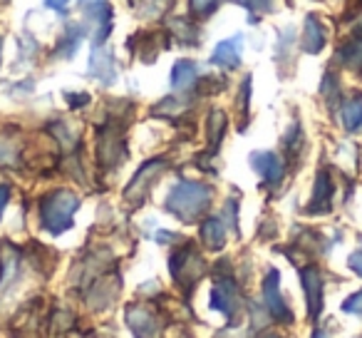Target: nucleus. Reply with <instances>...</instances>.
Returning a JSON list of instances; mask_svg holds the SVG:
<instances>
[{
	"mask_svg": "<svg viewBox=\"0 0 362 338\" xmlns=\"http://www.w3.org/2000/svg\"><path fill=\"white\" fill-rule=\"evenodd\" d=\"M0 291L8 286V283L16 278V274H18V254H16V249H11L8 247L6 249V254L0 257Z\"/></svg>",
	"mask_w": 362,
	"mask_h": 338,
	"instance_id": "18",
	"label": "nucleus"
},
{
	"mask_svg": "<svg viewBox=\"0 0 362 338\" xmlns=\"http://www.w3.org/2000/svg\"><path fill=\"white\" fill-rule=\"evenodd\" d=\"M197 75H199L197 62L179 60L171 67V85H174L176 90H187V87H192V82L197 80Z\"/></svg>",
	"mask_w": 362,
	"mask_h": 338,
	"instance_id": "16",
	"label": "nucleus"
},
{
	"mask_svg": "<svg viewBox=\"0 0 362 338\" xmlns=\"http://www.w3.org/2000/svg\"><path fill=\"white\" fill-rule=\"evenodd\" d=\"M268 338H278V336H268Z\"/></svg>",
	"mask_w": 362,
	"mask_h": 338,
	"instance_id": "29",
	"label": "nucleus"
},
{
	"mask_svg": "<svg viewBox=\"0 0 362 338\" xmlns=\"http://www.w3.org/2000/svg\"><path fill=\"white\" fill-rule=\"evenodd\" d=\"M340 60L347 70L362 75V33L357 38H352V40H347L345 45L340 47Z\"/></svg>",
	"mask_w": 362,
	"mask_h": 338,
	"instance_id": "15",
	"label": "nucleus"
},
{
	"mask_svg": "<svg viewBox=\"0 0 362 338\" xmlns=\"http://www.w3.org/2000/svg\"><path fill=\"white\" fill-rule=\"evenodd\" d=\"M127 323H129V328L134 331L136 338H159V326H156V318L151 311L132 306L127 311Z\"/></svg>",
	"mask_w": 362,
	"mask_h": 338,
	"instance_id": "10",
	"label": "nucleus"
},
{
	"mask_svg": "<svg viewBox=\"0 0 362 338\" xmlns=\"http://www.w3.org/2000/svg\"><path fill=\"white\" fill-rule=\"evenodd\" d=\"M342 311L352 313V316H362V291L352 293L347 301H342Z\"/></svg>",
	"mask_w": 362,
	"mask_h": 338,
	"instance_id": "22",
	"label": "nucleus"
},
{
	"mask_svg": "<svg viewBox=\"0 0 362 338\" xmlns=\"http://www.w3.org/2000/svg\"><path fill=\"white\" fill-rule=\"evenodd\" d=\"M90 75L97 77L102 85H112V82H115L117 67H115V62H112L110 52L95 47V52H92V60H90Z\"/></svg>",
	"mask_w": 362,
	"mask_h": 338,
	"instance_id": "13",
	"label": "nucleus"
},
{
	"mask_svg": "<svg viewBox=\"0 0 362 338\" xmlns=\"http://www.w3.org/2000/svg\"><path fill=\"white\" fill-rule=\"evenodd\" d=\"M164 167H166L164 159H151V162H146V164L141 167L139 172L134 174L132 184L127 187L124 197L129 199V202L141 204V199H144L146 192H149L151 182H154V179H159V174H161V169H164Z\"/></svg>",
	"mask_w": 362,
	"mask_h": 338,
	"instance_id": "5",
	"label": "nucleus"
},
{
	"mask_svg": "<svg viewBox=\"0 0 362 338\" xmlns=\"http://www.w3.org/2000/svg\"><path fill=\"white\" fill-rule=\"evenodd\" d=\"M67 100H70V105H72V107H82L87 100H90V97H87V95H80V97H75V95H67Z\"/></svg>",
	"mask_w": 362,
	"mask_h": 338,
	"instance_id": "26",
	"label": "nucleus"
},
{
	"mask_svg": "<svg viewBox=\"0 0 362 338\" xmlns=\"http://www.w3.org/2000/svg\"><path fill=\"white\" fill-rule=\"evenodd\" d=\"M45 3H47V8H55V11H65L70 0H45Z\"/></svg>",
	"mask_w": 362,
	"mask_h": 338,
	"instance_id": "25",
	"label": "nucleus"
},
{
	"mask_svg": "<svg viewBox=\"0 0 362 338\" xmlns=\"http://www.w3.org/2000/svg\"><path fill=\"white\" fill-rule=\"evenodd\" d=\"M174 33H176V40L181 43V45H194L197 43V28L189 26L187 21H174Z\"/></svg>",
	"mask_w": 362,
	"mask_h": 338,
	"instance_id": "19",
	"label": "nucleus"
},
{
	"mask_svg": "<svg viewBox=\"0 0 362 338\" xmlns=\"http://www.w3.org/2000/svg\"><path fill=\"white\" fill-rule=\"evenodd\" d=\"M202 239L209 249H214V252H216V249H223V244H226V229H223L221 219H216V217L206 219L202 227Z\"/></svg>",
	"mask_w": 362,
	"mask_h": 338,
	"instance_id": "17",
	"label": "nucleus"
},
{
	"mask_svg": "<svg viewBox=\"0 0 362 338\" xmlns=\"http://www.w3.org/2000/svg\"><path fill=\"white\" fill-rule=\"evenodd\" d=\"M211 197H214V192H211V187H206V184L179 182L174 189H171L169 197H166V209H169L174 217H179L181 222L192 224L209 209Z\"/></svg>",
	"mask_w": 362,
	"mask_h": 338,
	"instance_id": "1",
	"label": "nucleus"
},
{
	"mask_svg": "<svg viewBox=\"0 0 362 338\" xmlns=\"http://www.w3.org/2000/svg\"><path fill=\"white\" fill-rule=\"evenodd\" d=\"M340 122L345 132H360L362 130V95L355 92L347 100H342L340 107Z\"/></svg>",
	"mask_w": 362,
	"mask_h": 338,
	"instance_id": "14",
	"label": "nucleus"
},
{
	"mask_svg": "<svg viewBox=\"0 0 362 338\" xmlns=\"http://www.w3.org/2000/svg\"><path fill=\"white\" fill-rule=\"evenodd\" d=\"M251 167L261 174V179L271 187L281 184L283 174H286V167H283L281 157L273 154V152H253L251 154Z\"/></svg>",
	"mask_w": 362,
	"mask_h": 338,
	"instance_id": "6",
	"label": "nucleus"
},
{
	"mask_svg": "<svg viewBox=\"0 0 362 338\" xmlns=\"http://www.w3.org/2000/svg\"><path fill=\"white\" fill-rule=\"evenodd\" d=\"M0 50H3V40H0Z\"/></svg>",
	"mask_w": 362,
	"mask_h": 338,
	"instance_id": "28",
	"label": "nucleus"
},
{
	"mask_svg": "<svg viewBox=\"0 0 362 338\" xmlns=\"http://www.w3.org/2000/svg\"><path fill=\"white\" fill-rule=\"evenodd\" d=\"M313 338H330V336H327L325 331H315V336H313Z\"/></svg>",
	"mask_w": 362,
	"mask_h": 338,
	"instance_id": "27",
	"label": "nucleus"
},
{
	"mask_svg": "<svg viewBox=\"0 0 362 338\" xmlns=\"http://www.w3.org/2000/svg\"><path fill=\"white\" fill-rule=\"evenodd\" d=\"M300 281H303V288H305L308 313H310V318L315 321L322 308V276L315 266H308L300 271Z\"/></svg>",
	"mask_w": 362,
	"mask_h": 338,
	"instance_id": "8",
	"label": "nucleus"
},
{
	"mask_svg": "<svg viewBox=\"0 0 362 338\" xmlns=\"http://www.w3.org/2000/svg\"><path fill=\"white\" fill-rule=\"evenodd\" d=\"M202 271H204V261L192 247L176 252L174 259H171V274H174V278L187 288V291H192L194 283H199Z\"/></svg>",
	"mask_w": 362,
	"mask_h": 338,
	"instance_id": "3",
	"label": "nucleus"
},
{
	"mask_svg": "<svg viewBox=\"0 0 362 338\" xmlns=\"http://www.w3.org/2000/svg\"><path fill=\"white\" fill-rule=\"evenodd\" d=\"M80 38H82V28H67V35L62 38V45H65V50L60 52V55L65 57H72V52L77 50V45H80Z\"/></svg>",
	"mask_w": 362,
	"mask_h": 338,
	"instance_id": "20",
	"label": "nucleus"
},
{
	"mask_svg": "<svg viewBox=\"0 0 362 338\" xmlns=\"http://www.w3.org/2000/svg\"><path fill=\"white\" fill-rule=\"evenodd\" d=\"M233 3L248 8L251 13H268L273 8V0H233Z\"/></svg>",
	"mask_w": 362,
	"mask_h": 338,
	"instance_id": "21",
	"label": "nucleus"
},
{
	"mask_svg": "<svg viewBox=\"0 0 362 338\" xmlns=\"http://www.w3.org/2000/svg\"><path fill=\"white\" fill-rule=\"evenodd\" d=\"M332 192H335V184H332L330 172L320 169L315 177V187H313V199L308 204V212L310 214H325L332 207Z\"/></svg>",
	"mask_w": 362,
	"mask_h": 338,
	"instance_id": "9",
	"label": "nucleus"
},
{
	"mask_svg": "<svg viewBox=\"0 0 362 338\" xmlns=\"http://www.w3.org/2000/svg\"><path fill=\"white\" fill-rule=\"evenodd\" d=\"M214 6H216V0H192L194 13H199V16H206V13H211Z\"/></svg>",
	"mask_w": 362,
	"mask_h": 338,
	"instance_id": "23",
	"label": "nucleus"
},
{
	"mask_svg": "<svg viewBox=\"0 0 362 338\" xmlns=\"http://www.w3.org/2000/svg\"><path fill=\"white\" fill-rule=\"evenodd\" d=\"M8 202H11V187H8V184H0V217L6 212Z\"/></svg>",
	"mask_w": 362,
	"mask_h": 338,
	"instance_id": "24",
	"label": "nucleus"
},
{
	"mask_svg": "<svg viewBox=\"0 0 362 338\" xmlns=\"http://www.w3.org/2000/svg\"><path fill=\"white\" fill-rule=\"evenodd\" d=\"M325 40H327L325 26L315 16H308L305 26H303V50L310 52V55H317L325 47Z\"/></svg>",
	"mask_w": 362,
	"mask_h": 338,
	"instance_id": "11",
	"label": "nucleus"
},
{
	"mask_svg": "<svg viewBox=\"0 0 362 338\" xmlns=\"http://www.w3.org/2000/svg\"><path fill=\"white\" fill-rule=\"evenodd\" d=\"M211 308L228 318H233V313L238 311V291L231 278H218L216 281L211 291Z\"/></svg>",
	"mask_w": 362,
	"mask_h": 338,
	"instance_id": "7",
	"label": "nucleus"
},
{
	"mask_svg": "<svg viewBox=\"0 0 362 338\" xmlns=\"http://www.w3.org/2000/svg\"><path fill=\"white\" fill-rule=\"evenodd\" d=\"M80 207V197L67 189L47 194L40 202V222L50 234H62L72 227V214Z\"/></svg>",
	"mask_w": 362,
	"mask_h": 338,
	"instance_id": "2",
	"label": "nucleus"
},
{
	"mask_svg": "<svg viewBox=\"0 0 362 338\" xmlns=\"http://www.w3.org/2000/svg\"><path fill=\"white\" fill-rule=\"evenodd\" d=\"M243 38H231V40H223L216 45L211 55V62L214 65H221V67H236L241 62V50H243Z\"/></svg>",
	"mask_w": 362,
	"mask_h": 338,
	"instance_id": "12",
	"label": "nucleus"
},
{
	"mask_svg": "<svg viewBox=\"0 0 362 338\" xmlns=\"http://www.w3.org/2000/svg\"><path fill=\"white\" fill-rule=\"evenodd\" d=\"M263 301H266L268 311H271V316L276 318V321H281V323L293 321L291 308L286 306V301H283V296H281V274H278L276 269H271L268 276L263 278Z\"/></svg>",
	"mask_w": 362,
	"mask_h": 338,
	"instance_id": "4",
	"label": "nucleus"
}]
</instances>
